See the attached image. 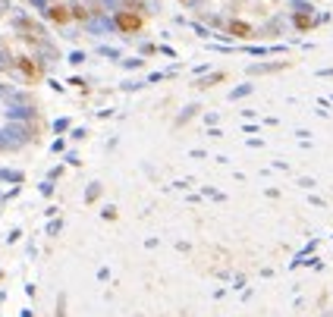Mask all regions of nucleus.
<instances>
[{
	"instance_id": "nucleus-1",
	"label": "nucleus",
	"mask_w": 333,
	"mask_h": 317,
	"mask_svg": "<svg viewBox=\"0 0 333 317\" xmlns=\"http://www.w3.org/2000/svg\"><path fill=\"white\" fill-rule=\"evenodd\" d=\"M116 25L126 32V35H132V32L142 29V16H135V13H119V16H116Z\"/></svg>"
},
{
	"instance_id": "nucleus-4",
	"label": "nucleus",
	"mask_w": 333,
	"mask_h": 317,
	"mask_svg": "<svg viewBox=\"0 0 333 317\" xmlns=\"http://www.w3.org/2000/svg\"><path fill=\"white\" fill-rule=\"evenodd\" d=\"M229 32H233V35H239V38H245V35H249V25H242V22H233V25H229Z\"/></svg>"
},
{
	"instance_id": "nucleus-2",
	"label": "nucleus",
	"mask_w": 333,
	"mask_h": 317,
	"mask_svg": "<svg viewBox=\"0 0 333 317\" xmlns=\"http://www.w3.org/2000/svg\"><path fill=\"white\" fill-rule=\"evenodd\" d=\"M16 66H19V70L29 75V79H41V66H38V63H32L29 57H19V60H16Z\"/></svg>"
},
{
	"instance_id": "nucleus-3",
	"label": "nucleus",
	"mask_w": 333,
	"mask_h": 317,
	"mask_svg": "<svg viewBox=\"0 0 333 317\" xmlns=\"http://www.w3.org/2000/svg\"><path fill=\"white\" fill-rule=\"evenodd\" d=\"M47 16H50L54 22H70V19H73V13H66V6H50Z\"/></svg>"
}]
</instances>
